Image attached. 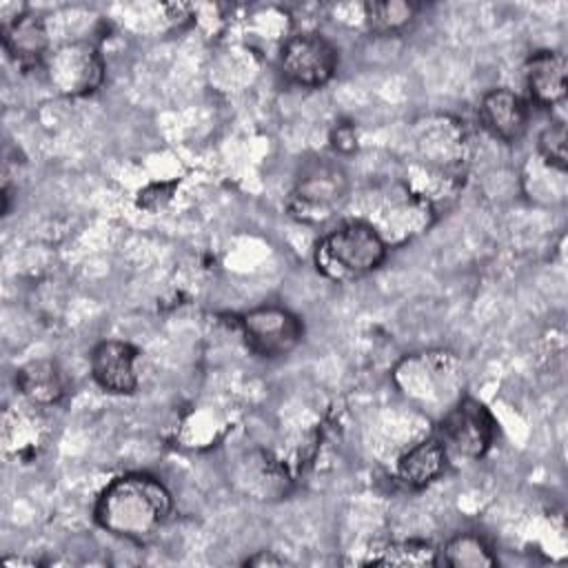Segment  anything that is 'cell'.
Returning <instances> with one entry per match:
<instances>
[{"instance_id":"2","label":"cell","mask_w":568,"mask_h":568,"mask_svg":"<svg viewBox=\"0 0 568 568\" xmlns=\"http://www.w3.org/2000/svg\"><path fill=\"white\" fill-rule=\"evenodd\" d=\"M399 393L422 413L442 417L464 397V366L453 351L428 348L402 357L393 368Z\"/></svg>"},{"instance_id":"12","label":"cell","mask_w":568,"mask_h":568,"mask_svg":"<svg viewBox=\"0 0 568 568\" xmlns=\"http://www.w3.org/2000/svg\"><path fill=\"white\" fill-rule=\"evenodd\" d=\"M2 47L16 67H40L49 58V31L44 20L27 11L2 20Z\"/></svg>"},{"instance_id":"17","label":"cell","mask_w":568,"mask_h":568,"mask_svg":"<svg viewBox=\"0 0 568 568\" xmlns=\"http://www.w3.org/2000/svg\"><path fill=\"white\" fill-rule=\"evenodd\" d=\"M20 395L33 406H53L67 393V382L60 366L51 359H33L16 371Z\"/></svg>"},{"instance_id":"15","label":"cell","mask_w":568,"mask_h":568,"mask_svg":"<svg viewBox=\"0 0 568 568\" xmlns=\"http://www.w3.org/2000/svg\"><path fill=\"white\" fill-rule=\"evenodd\" d=\"M235 484L253 499H277L288 490L286 468L264 450H251L235 466Z\"/></svg>"},{"instance_id":"22","label":"cell","mask_w":568,"mask_h":568,"mask_svg":"<svg viewBox=\"0 0 568 568\" xmlns=\"http://www.w3.org/2000/svg\"><path fill=\"white\" fill-rule=\"evenodd\" d=\"M331 142L333 146L339 151V153H351L357 149V133H355V126L348 124V122H342L337 124L333 131H331Z\"/></svg>"},{"instance_id":"21","label":"cell","mask_w":568,"mask_h":568,"mask_svg":"<svg viewBox=\"0 0 568 568\" xmlns=\"http://www.w3.org/2000/svg\"><path fill=\"white\" fill-rule=\"evenodd\" d=\"M566 142H568V135H566V124L561 120L548 124L537 138V151L541 160L561 173L566 171V164H568Z\"/></svg>"},{"instance_id":"4","label":"cell","mask_w":568,"mask_h":568,"mask_svg":"<svg viewBox=\"0 0 568 568\" xmlns=\"http://www.w3.org/2000/svg\"><path fill=\"white\" fill-rule=\"evenodd\" d=\"M348 202V178L344 169L328 158L302 162L288 193V213L304 224H324Z\"/></svg>"},{"instance_id":"18","label":"cell","mask_w":568,"mask_h":568,"mask_svg":"<svg viewBox=\"0 0 568 568\" xmlns=\"http://www.w3.org/2000/svg\"><path fill=\"white\" fill-rule=\"evenodd\" d=\"M419 4L406 0H373L364 4V18L375 36H397L417 18Z\"/></svg>"},{"instance_id":"10","label":"cell","mask_w":568,"mask_h":568,"mask_svg":"<svg viewBox=\"0 0 568 568\" xmlns=\"http://www.w3.org/2000/svg\"><path fill=\"white\" fill-rule=\"evenodd\" d=\"M44 64L51 87L69 98L89 95L104 82V60L91 42H67Z\"/></svg>"},{"instance_id":"13","label":"cell","mask_w":568,"mask_h":568,"mask_svg":"<svg viewBox=\"0 0 568 568\" xmlns=\"http://www.w3.org/2000/svg\"><path fill=\"white\" fill-rule=\"evenodd\" d=\"M479 118L484 129L506 144L517 142L528 126L526 102L515 91L504 87L484 93L479 102Z\"/></svg>"},{"instance_id":"5","label":"cell","mask_w":568,"mask_h":568,"mask_svg":"<svg viewBox=\"0 0 568 568\" xmlns=\"http://www.w3.org/2000/svg\"><path fill=\"white\" fill-rule=\"evenodd\" d=\"M366 200V215L357 220L371 224L388 248L426 231L435 213L433 204L413 191L408 182H390L373 189Z\"/></svg>"},{"instance_id":"16","label":"cell","mask_w":568,"mask_h":568,"mask_svg":"<svg viewBox=\"0 0 568 568\" xmlns=\"http://www.w3.org/2000/svg\"><path fill=\"white\" fill-rule=\"evenodd\" d=\"M448 455L437 435L426 437L404 450L397 459V477L408 488H424L439 479L448 466Z\"/></svg>"},{"instance_id":"1","label":"cell","mask_w":568,"mask_h":568,"mask_svg":"<svg viewBox=\"0 0 568 568\" xmlns=\"http://www.w3.org/2000/svg\"><path fill=\"white\" fill-rule=\"evenodd\" d=\"M169 488L146 473H126L104 486L95 501V521L111 535L149 541L171 515Z\"/></svg>"},{"instance_id":"6","label":"cell","mask_w":568,"mask_h":568,"mask_svg":"<svg viewBox=\"0 0 568 568\" xmlns=\"http://www.w3.org/2000/svg\"><path fill=\"white\" fill-rule=\"evenodd\" d=\"M413 153L422 169L455 182L468 160V138L464 122L453 115L433 113L413 124Z\"/></svg>"},{"instance_id":"11","label":"cell","mask_w":568,"mask_h":568,"mask_svg":"<svg viewBox=\"0 0 568 568\" xmlns=\"http://www.w3.org/2000/svg\"><path fill=\"white\" fill-rule=\"evenodd\" d=\"M138 351L122 339H104L91 353V375L95 384L113 395H131L138 388Z\"/></svg>"},{"instance_id":"14","label":"cell","mask_w":568,"mask_h":568,"mask_svg":"<svg viewBox=\"0 0 568 568\" xmlns=\"http://www.w3.org/2000/svg\"><path fill=\"white\" fill-rule=\"evenodd\" d=\"M524 80L532 100L541 106L564 102L568 93V62L561 51L544 49L532 53L524 64Z\"/></svg>"},{"instance_id":"8","label":"cell","mask_w":568,"mask_h":568,"mask_svg":"<svg viewBox=\"0 0 568 568\" xmlns=\"http://www.w3.org/2000/svg\"><path fill=\"white\" fill-rule=\"evenodd\" d=\"M277 64L288 84L317 89L335 75L339 55L335 44L320 31H300L284 42Z\"/></svg>"},{"instance_id":"23","label":"cell","mask_w":568,"mask_h":568,"mask_svg":"<svg viewBox=\"0 0 568 568\" xmlns=\"http://www.w3.org/2000/svg\"><path fill=\"white\" fill-rule=\"evenodd\" d=\"M244 564L246 566H280V564H284V559H280V557H275V555H271L266 550H260L257 555L248 557Z\"/></svg>"},{"instance_id":"20","label":"cell","mask_w":568,"mask_h":568,"mask_svg":"<svg viewBox=\"0 0 568 568\" xmlns=\"http://www.w3.org/2000/svg\"><path fill=\"white\" fill-rule=\"evenodd\" d=\"M439 561L453 568H484L495 566L497 557L484 537L475 532H459L444 544Z\"/></svg>"},{"instance_id":"3","label":"cell","mask_w":568,"mask_h":568,"mask_svg":"<svg viewBox=\"0 0 568 568\" xmlns=\"http://www.w3.org/2000/svg\"><path fill=\"white\" fill-rule=\"evenodd\" d=\"M388 246L366 222L353 217L328 231L315 246L313 262L320 275L331 282L359 280L386 260Z\"/></svg>"},{"instance_id":"7","label":"cell","mask_w":568,"mask_h":568,"mask_svg":"<svg viewBox=\"0 0 568 568\" xmlns=\"http://www.w3.org/2000/svg\"><path fill=\"white\" fill-rule=\"evenodd\" d=\"M437 437L448 459L475 462L488 453L495 439V419L481 402L464 395L439 417Z\"/></svg>"},{"instance_id":"19","label":"cell","mask_w":568,"mask_h":568,"mask_svg":"<svg viewBox=\"0 0 568 568\" xmlns=\"http://www.w3.org/2000/svg\"><path fill=\"white\" fill-rule=\"evenodd\" d=\"M368 566H435L439 564V550H435L433 544L408 539V541H390L382 544L379 548L371 550L368 559L364 561Z\"/></svg>"},{"instance_id":"9","label":"cell","mask_w":568,"mask_h":568,"mask_svg":"<svg viewBox=\"0 0 568 568\" xmlns=\"http://www.w3.org/2000/svg\"><path fill=\"white\" fill-rule=\"evenodd\" d=\"M246 346L266 359L288 355L304 335L302 320L284 306H257L240 320Z\"/></svg>"}]
</instances>
